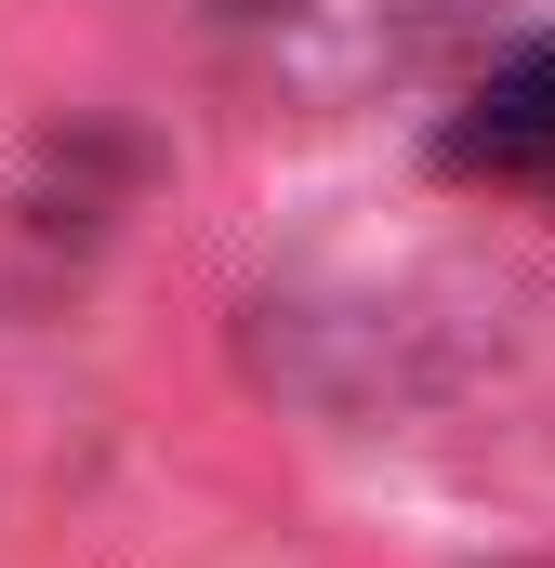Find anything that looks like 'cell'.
I'll return each instance as SVG.
<instances>
[{
    "mask_svg": "<svg viewBox=\"0 0 555 568\" xmlns=\"http://www.w3.org/2000/svg\"><path fill=\"white\" fill-rule=\"evenodd\" d=\"M436 172H463V185H555V27L516 40V53L436 120Z\"/></svg>",
    "mask_w": 555,
    "mask_h": 568,
    "instance_id": "cell-1",
    "label": "cell"
}]
</instances>
